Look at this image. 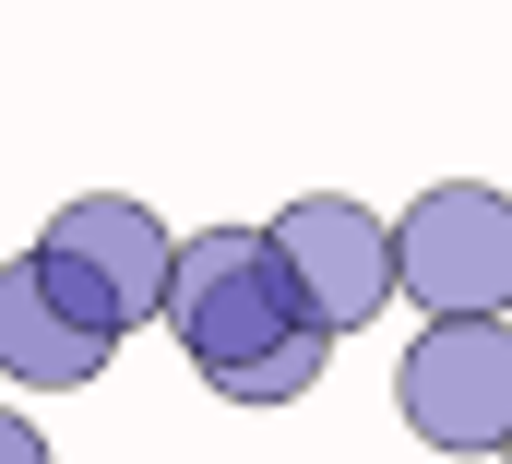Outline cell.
<instances>
[{
  "mask_svg": "<svg viewBox=\"0 0 512 464\" xmlns=\"http://www.w3.org/2000/svg\"><path fill=\"white\" fill-rule=\"evenodd\" d=\"M167 322H179L191 369H203L227 405H286V393H310V381H322V346H334V322L298 298L274 227L179 238V262H167Z\"/></svg>",
  "mask_w": 512,
  "mask_h": 464,
  "instance_id": "obj_1",
  "label": "cell"
},
{
  "mask_svg": "<svg viewBox=\"0 0 512 464\" xmlns=\"http://www.w3.org/2000/svg\"><path fill=\"white\" fill-rule=\"evenodd\" d=\"M393 393H405V429L429 453H501L512 441V322L501 310H429Z\"/></svg>",
  "mask_w": 512,
  "mask_h": 464,
  "instance_id": "obj_2",
  "label": "cell"
},
{
  "mask_svg": "<svg viewBox=\"0 0 512 464\" xmlns=\"http://www.w3.org/2000/svg\"><path fill=\"white\" fill-rule=\"evenodd\" d=\"M36 262H48V286H60L84 322L131 334V322H167V262H179V238L155 227L143 203L96 191V203H60V215H48Z\"/></svg>",
  "mask_w": 512,
  "mask_h": 464,
  "instance_id": "obj_3",
  "label": "cell"
},
{
  "mask_svg": "<svg viewBox=\"0 0 512 464\" xmlns=\"http://www.w3.org/2000/svg\"><path fill=\"white\" fill-rule=\"evenodd\" d=\"M393 262L417 310H512V203L453 179L393 215Z\"/></svg>",
  "mask_w": 512,
  "mask_h": 464,
  "instance_id": "obj_4",
  "label": "cell"
},
{
  "mask_svg": "<svg viewBox=\"0 0 512 464\" xmlns=\"http://www.w3.org/2000/svg\"><path fill=\"white\" fill-rule=\"evenodd\" d=\"M274 250H286L298 298H310L334 334H358V322L382 310L393 286H405V262H393V227L370 215V203H334V191L286 203V215H274Z\"/></svg>",
  "mask_w": 512,
  "mask_h": 464,
  "instance_id": "obj_5",
  "label": "cell"
},
{
  "mask_svg": "<svg viewBox=\"0 0 512 464\" xmlns=\"http://www.w3.org/2000/svg\"><path fill=\"white\" fill-rule=\"evenodd\" d=\"M108 357H120V334H108V322H84V310L48 286V262H36V250L0 274V369H12V381H36V393H84Z\"/></svg>",
  "mask_w": 512,
  "mask_h": 464,
  "instance_id": "obj_6",
  "label": "cell"
},
{
  "mask_svg": "<svg viewBox=\"0 0 512 464\" xmlns=\"http://www.w3.org/2000/svg\"><path fill=\"white\" fill-rule=\"evenodd\" d=\"M0 464H48V441H36L24 417H0Z\"/></svg>",
  "mask_w": 512,
  "mask_h": 464,
  "instance_id": "obj_7",
  "label": "cell"
},
{
  "mask_svg": "<svg viewBox=\"0 0 512 464\" xmlns=\"http://www.w3.org/2000/svg\"><path fill=\"white\" fill-rule=\"evenodd\" d=\"M501 464H512V441H501Z\"/></svg>",
  "mask_w": 512,
  "mask_h": 464,
  "instance_id": "obj_8",
  "label": "cell"
}]
</instances>
